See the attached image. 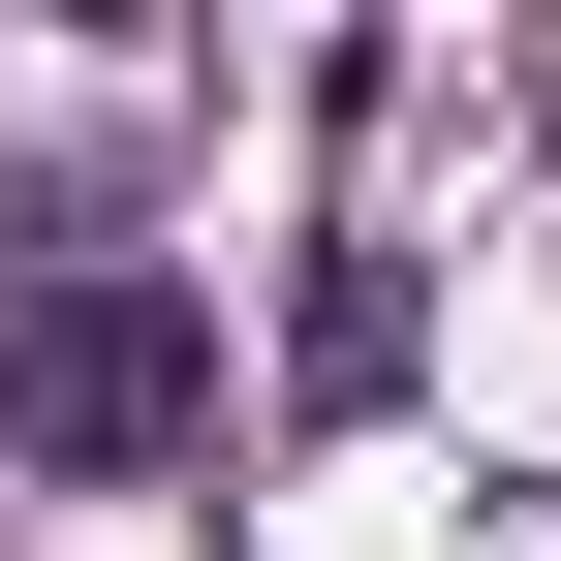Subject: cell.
<instances>
[{
	"mask_svg": "<svg viewBox=\"0 0 561 561\" xmlns=\"http://www.w3.org/2000/svg\"><path fill=\"white\" fill-rule=\"evenodd\" d=\"M0 437L94 468V500L187 468V437H219V312H187L157 250H0Z\"/></svg>",
	"mask_w": 561,
	"mask_h": 561,
	"instance_id": "6da1fadb",
	"label": "cell"
},
{
	"mask_svg": "<svg viewBox=\"0 0 561 561\" xmlns=\"http://www.w3.org/2000/svg\"><path fill=\"white\" fill-rule=\"evenodd\" d=\"M405 343H437V312H405V250H312V312H280V405H405Z\"/></svg>",
	"mask_w": 561,
	"mask_h": 561,
	"instance_id": "7a4b0ae2",
	"label": "cell"
}]
</instances>
